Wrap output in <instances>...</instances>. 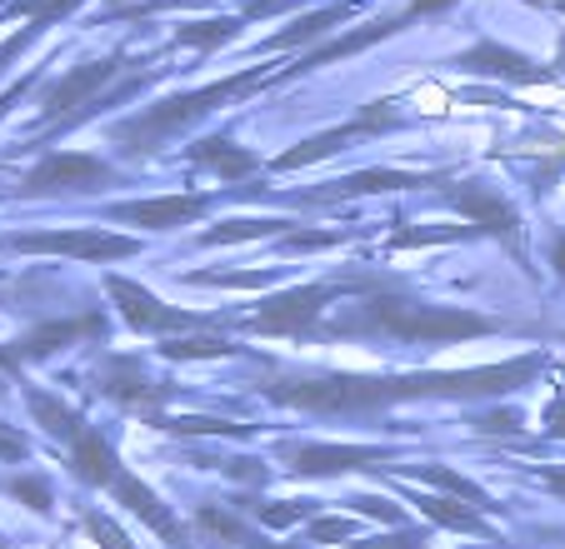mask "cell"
I'll return each instance as SVG.
<instances>
[{
    "label": "cell",
    "mask_w": 565,
    "mask_h": 549,
    "mask_svg": "<svg viewBox=\"0 0 565 549\" xmlns=\"http://www.w3.org/2000/svg\"><path fill=\"white\" fill-rule=\"evenodd\" d=\"M296 230V220H286V215H235V220H221L211 225V230L195 235V245L201 250H215V245H246V240H266V235H286Z\"/></svg>",
    "instance_id": "cell-25"
},
{
    "label": "cell",
    "mask_w": 565,
    "mask_h": 549,
    "mask_svg": "<svg viewBox=\"0 0 565 549\" xmlns=\"http://www.w3.org/2000/svg\"><path fill=\"white\" fill-rule=\"evenodd\" d=\"M280 465L296 480H341L355 470H385L401 465V444H335V440H306V444H286Z\"/></svg>",
    "instance_id": "cell-14"
},
{
    "label": "cell",
    "mask_w": 565,
    "mask_h": 549,
    "mask_svg": "<svg viewBox=\"0 0 565 549\" xmlns=\"http://www.w3.org/2000/svg\"><path fill=\"white\" fill-rule=\"evenodd\" d=\"M541 424H545V434H551V440H565V395H555V400L545 405Z\"/></svg>",
    "instance_id": "cell-45"
},
{
    "label": "cell",
    "mask_w": 565,
    "mask_h": 549,
    "mask_svg": "<svg viewBox=\"0 0 565 549\" xmlns=\"http://www.w3.org/2000/svg\"><path fill=\"white\" fill-rule=\"evenodd\" d=\"M106 6H120V0H106Z\"/></svg>",
    "instance_id": "cell-56"
},
{
    "label": "cell",
    "mask_w": 565,
    "mask_h": 549,
    "mask_svg": "<svg viewBox=\"0 0 565 549\" xmlns=\"http://www.w3.org/2000/svg\"><path fill=\"white\" fill-rule=\"evenodd\" d=\"M106 295L116 300L120 320H126L136 335L171 340V335H181V330L221 325V315H211V310H181V305H171V300H160L156 290H146L140 280H130V274H106Z\"/></svg>",
    "instance_id": "cell-13"
},
{
    "label": "cell",
    "mask_w": 565,
    "mask_h": 549,
    "mask_svg": "<svg viewBox=\"0 0 565 549\" xmlns=\"http://www.w3.org/2000/svg\"><path fill=\"white\" fill-rule=\"evenodd\" d=\"M276 75H280V65L250 61V65H241V71L215 75V80H205V85L175 90V96H160V100H150V106L130 110L126 120H116V126H110V146H116L120 160H150V155H160V150L171 146L175 136H185V130H195L201 120H211L215 110L241 106V100L270 90Z\"/></svg>",
    "instance_id": "cell-3"
},
{
    "label": "cell",
    "mask_w": 565,
    "mask_h": 549,
    "mask_svg": "<svg viewBox=\"0 0 565 549\" xmlns=\"http://www.w3.org/2000/svg\"><path fill=\"white\" fill-rule=\"evenodd\" d=\"M276 280V270H250V274H211V270H201V274H185V286H225V290H260V286H270Z\"/></svg>",
    "instance_id": "cell-38"
},
{
    "label": "cell",
    "mask_w": 565,
    "mask_h": 549,
    "mask_svg": "<svg viewBox=\"0 0 565 549\" xmlns=\"http://www.w3.org/2000/svg\"><path fill=\"white\" fill-rule=\"evenodd\" d=\"M215 0H120V6H100L90 15V25H130L146 21V15H175V11H211Z\"/></svg>",
    "instance_id": "cell-27"
},
{
    "label": "cell",
    "mask_w": 565,
    "mask_h": 549,
    "mask_svg": "<svg viewBox=\"0 0 565 549\" xmlns=\"http://www.w3.org/2000/svg\"><path fill=\"white\" fill-rule=\"evenodd\" d=\"M561 345H565V340H561Z\"/></svg>",
    "instance_id": "cell-58"
},
{
    "label": "cell",
    "mask_w": 565,
    "mask_h": 549,
    "mask_svg": "<svg viewBox=\"0 0 565 549\" xmlns=\"http://www.w3.org/2000/svg\"><path fill=\"white\" fill-rule=\"evenodd\" d=\"M110 335V315L106 310H86V315H61V320H41V325L21 330L15 340L0 345V370H21V365H45L71 345H96Z\"/></svg>",
    "instance_id": "cell-10"
},
{
    "label": "cell",
    "mask_w": 565,
    "mask_h": 549,
    "mask_svg": "<svg viewBox=\"0 0 565 549\" xmlns=\"http://www.w3.org/2000/svg\"><path fill=\"white\" fill-rule=\"evenodd\" d=\"M426 185H446V175H436V170H395V165H375V170H355V175L320 180L316 191H290V195H286V205H345V201H361V195L426 191Z\"/></svg>",
    "instance_id": "cell-16"
},
{
    "label": "cell",
    "mask_w": 565,
    "mask_h": 549,
    "mask_svg": "<svg viewBox=\"0 0 565 549\" xmlns=\"http://www.w3.org/2000/svg\"><path fill=\"white\" fill-rule=\"evenodd\" d=\"M41 80H45V65H31V71L21 75V80H11V85H6V90H0V120L11 116V110H15V100H25V96H31V90H35V85H41Z\"/></svg>",
    "instance_id": "cell-40"
},
{
    "label": "cell",
    "mask_w": 565,
    "mask_h": 549,
    "mask_svg": "<svg viewBox=\"0 0 565 549\" xmlns=\"http://www.w3.org/2000/svg\"><path fill=\"white\" fill-rule=\"evenodd\" d=\"M86 0H0V21H41V25H61L81 11Z\"/></svg>",
    "instance_id": "cell-29"
},
{
    "label": "cell",
    "mask_w": 565,
    "mask_h": 549,
    "mask_svg": "<svg viewBox=\"0 0 565 549\" xmlns=\"http://www.w3.org/2000/svg\"><path fill=\"white\" fill-rule=\"evenodd\" d=\"M21 395H25V405H31V415H35V424H41L51 440H61V444H71L75 434L86 430V415L75 410V405H65L61 395H51V390H35V385H21Z\"/></svg>",
    "instance_id": "cell-26"
},
{
    "label": "cell",
    "mask_w": 565,
    "mask_h": 549,
    "mask_svg": "<svg viewBox=\"0 0 565 549\" xmlns=\"http://www.w3.org/2000/svg\"><path fill=\"white\" fill-rule=\"evenodd\" d=\"M521 6H535V11H541V6H555V0H521Z\"/></svg>",
    "instance_id": "cell-53"
},
{
    "label": "cell",
    "mask_w": 565,
    "mask_h": 549,
    "mask_svg": "<svg viewBox=\"0 0 565 549\" xmlns=\"http://www.w3.org/2000/svg\"><path fill=\"white\" fill-rule=\"evenodd\" d=\"M160 355L166 359H225V355H241V345L221 335H195V340H160Z\"/></svg>",
    "instance_id": "cell-32"
},
{
    "label": "cell",
    "mask_w": 565,
    "mask_h": 549,
    "mask_svg": "<svg viewBox=\"0 0 565 549\" xmlns=\"http://www.w3.org/2000/svg\"><path fill=\"white\" fill-rule=\"evenodd\" d=\"M440 205L456 211L460 220L470 225L476 235L486 240H501L515 260H525V220H521V205L495 185V180H480V175H466L456 180L450 191H440Z\"/></svg>",
    "instance_id": "cell-9"
},
{
    "label": "cell",
    "mask_w": 565,
    "mask_h": 549,
    "mask_svg": "<svg viewBox=\"0 0 565 549\" xmlns=\"http://www.w3.org/2000/svg\"><path fill=\"white\" fill-rule=\"evenodd\" d=\"M250 31V21L241 11H225V15H195V21L175 25L171 35V51H195V55H215L225 51L231 41H241V35Z\"/></svg>",
    "instance_id": "cell-22"
},
{
    "label": "cell",
    "mask_w": 565,
    "mask_h": 549,
    "mask_svg": "<svg viewBox=\"0 0 565 549\" xmlns=\"http://www.w3.org/2000/svg\"><path fill=\"white\" fill-rule=\"evenodd\" d=\"M555 11H561V15H565V0H555Z\"/></svg>",
    "instance_id": "cell-54"
},
{
    "label": "cell",
    "mask_w": 565,
    "mask_h": 549,
    "mask_svg": "<svg viewBox=\"0 0 565 549\" xmlns=\"http://www.w3.org/2000/svg\"><path fill=\"white\" fill-rule=\"evenodd\" d=\"M156 430H171V434H225V440H241V434H256V424H231V420H215V415H160L150 420Z\"/></svg>",
    "instance_id": "cell-30"
},
{
    "label": "cell",
    "mask_w": 565,
    "mask_h": 549,
    "mask_svg": "<svg viewBox=\"0 0 565 549\" xmlns=\"http://www.w3.org/2000/svg\"><path fill=\"white\" fill-rule=\"evenodd\" d=\"M0 549H11V545H6V535H0Z\"/></svg>",
    "instance_id": "cell-55"
},
{
    "label": "cell",
    "mask_w": 565,
    "mask_h": 549,
    "mask_svg": "<svg viewBox=\"0 0 565 549\" xmlns=\"http://www.w3.org/2000/svg\"><path fill=\"white\" fill-rule=\"evenodd\" d=\"M300 0H241L235 11L246 15L250 25H260V21H270V15H286V11H296Z\"/></svg>",
    "instance_id": "cell-44"
},
{
    "label": "cell",
    "mask_w": 565,
    "mask_h": 549,
    "mask_svg": "<svg viewBox=\"0 0 565 549\" xmlns=\"http://www.w3.org/2000/svg\"><path fill=\"white\" fill-rule=\"evenodd\" d=\"M146 65H150V61H146ZM130 71H140V61H130L126 51H110V55L81 61V65H71L65 75H55V80L45 85L41 110H35V136H41V140L61 136V130L71 126L75 116H81V110L96 106V100L106 96L110 85H120Z\"/></svg>",
    "instance_id": "cell-6"
},
{
    "label": "cell",
    "mask_w": 565,
    "mask_h": 549,
    "mask_svg": "<svg viewBox=\"0 0 565 549\" xmlns=\"http://www.w3.org/2000/svg\"><path fill=\"white\" fill-rule=\"evenodd\" d=\"M65 465H71V475L81 480V485L106 489L120 509H130L150 535H160L171 549H191V529L181 525V515H175L140 475H130V465L116 454V444H110V434L100 430V424H86V430L65 444Z\"/></svg>",
    "instance_id": "cell-4"
},
{
    "label": "cell",
    "mask_w": 565,
    "mask_h": 549,
    "mask_svg": "<svg viewBox=\"0 0 565 549\" xmlns=\"http://www.w3.org/2000/svg\"><path fill=\"white\" fill-rule=\"evenodd\" d=\"M86 535L96 539L100 549H136V545H130V535L106 515V509H90V515H86Z\"/></svg>",
    "instance_id": "cell-39"
},
{
    "label": "cell",
    "mask_w": 565,
    "mask_h": 549,
    "mask_svg": "<svg viewBox=\"0 0 565 549\" xmlns=\"http://www.w3.org/2000/svg\"><path fill=\"white\" fill-rule=\"evenodd\" d=\"M45 35H51V25H41V21H25L21 31H11V35H6V41H0V75L11 71L15 61H25V55H31L35 45L45 41Z\"/></svg>",
    "instance_id": "cell-35"
},
{
    "label": "cell",
    "mask_w": 565,
    "mask_h": 549,
    "mask_svg": "<svg viewBox=\"0 0 565 549\" xmlns=\"http://www.w3.org/2000/svg\"><path fill=\"white\" fill-rule=\"evenodd\" d=\"M185 160H191L195 170H205V175H215L221 185H241V180H250L266 160L256 155L250 146H241V140H231L221 130V136H201L185 146Z\"/></svg>",
    "instance_id": "cell-20"
},
{
    "label": "cell",
    "mask_w": 565,
    "mask_h": 549,
    "mask_svg": "<svg viewBox=\"0 0 565 549\" xmlns=\"http://www.w3.org/2000/svg\"><path fill=\"white\" fill-rule=\"evenodd\" d=\"M551 274H555V280H561V286H565V225L551 235Z\"/></svg>",
    "instance_id": "cell-47"
},
{
    "label": "cell",
    "mask_w": 565,
    "mask_h": 549,
    "mask_svg": "<svg viewBox=\"0 0 565 549\" xmlns=\"http://www.w3.org/2000/svg\"><path fill=\"white\" fill-rule=\"evenodd\" d=\"M215 205H221V195H201V191L146 195V201H116V205H106V220L136 225V230H150V235H166V230H181V225L205 220Z\"/></svg>",
    "instance_id": "cell-19"
},
{
    "label": "cell",
    "mask_w": 565,
    "mask_h": 549,
    "mask_svg": "<svg viewBox=\"0 0 565 549\" xmlns=\"http://www.w3.org/2000/svg\"><path fill=\"white\" fill-rule=\"evenodd\" d=\"M371 6H381V0H326V6H316V11H300L296 21H286L280 31L260 35L256 45H246V61H270V55H306L316 51L320 41H331V35H341V25L361 21Z\"/></svg>",
    "instance_id": "cell-15"
},
{
    "label": "cell",
    "mask_w": 565,
    "mask_h": 549,
    "mask_svg": "<svg viewBox=\"0 0 565 549\" xmlns=\"http://www.w3.org/2000/svg\"><path fill=\"white\" fill-rule=\"evenodd\" d=\"M0 250H6V240H0Z\"/></svg>",
    "instance_id": "cell-57"
},
{
    "label": "cell",
    "mask_w": 565,
    "mask_h": 549,
    "mask_svg": "<svg viewBox=\"0 0 565 549\" xmlns=\"http://www.w3.org/2000/svg\"><path fill=\"white\" fill-rule=\"evenodd\" d=\"M545 370V349L501 365H470V370H411V375H355V370H316V375H276L260 380V395L280 410L326 415V420H355L381 415L411 400H501Z\"/></svg>",
    "instance_id": "cell-1"
},
{
    "label": "cell",
    "mask_w": 565,
    "mask_h": 549,
    "mask_svg": "<svg viewBox=\"0 0 565 549\" xmlns=\"http://www.w3.org/2000/svg\"><path fill=\"white\" fill-rule=\"evenodd\" d=\"M0 489H6L11 499H21V505L31 509V515H51V509H55V489H51V480H45L41 470H25V475H11Z\"/></svg>",
    "instance_id": "cell-31"
},
{
    "label": "cell",
    "mask_w": 565,
    "mask_h": 549,
    "mask_svg": "<svg viewBox=\"0 0 565 549\" xmlns=\"http://www.w3.org/2000/svg\"><path fill=\"white\" fill-rule=\"evenodd\" d=\"M430 525H395L391 535H361L351 549H426Z\"/></svg>",
    "instance_id": "cell-36"
},
{
    "label": "cell",
    "mask_w": 565,
    "mask_h": 549,
    "mask_svg": "<svg viewBox=\"0 0 565 549\" xmlns=\"http://www.w3.org/2000/svg\"><path fill=\"white\" fill-rule=\"evenodd\" d=\"M6 250L106 265V260H130V255H140V240L136 235L100 230V225H65V230H15V235H6Z\"/></svg>",
    "instance_id": "cell-11"
},
{
    "label": "cell",
    "mask_w": 565,
    "mask_h": 549,
    "mask_svg": "<svg viewBox=\"0 0 565 549\" xmlns=\"http://www.w3.org/2000/svg\"><path fill=\"white\" fill-rule=\"evenodd\" d=\"M505 320L470 305H430L420 295L391 290L375 280L355 305H345L335 320L320 325V340H391V345H466L480 335H501Z\"/></svg>",
    "instance_id": "cell-2"
},
{
    "label": "cell",
    "mask_w": 565,
    "mask_h": 549,
    "mask_svg": "<svg viewBox=\"0 0 565 549\" xmlns=\"http://www.w3.org/2000/svg\"><path fill=\"white\" fill-rule=\"evenodd\" d=\"M470 424H476L480 434H515L525 424V415H515V410H486V415H470Z\"/></svg>",
    "instance_id": "cell-41"
},
{
    "label": "cell",
    "mask_w": 565,
    "mask_h": 549,
    "mask_svg": "<svg viewBox=\"0 0 565 549\" xmlns=\"http://www.w3.org/2000/svg\"><path fill=\"white\" fill-rule=\"evenodd\" d=\"M466 549H521V545H505V539H495V545H466Z\"/></svg>",
    "instance_id": "cell-51"
},
{
    "label": "cell",
    "mask_w": 565,
    "mask_h": 549,
    "mask_svg": "<svg viewBox=\"0 0 565 549\" xmlns=\"http://www.w3.org/2000/svg\"><path fill=\"white\" fill-rule=\"evenodd\" d=\"M21 460H31V434L0 424V465H21Z\"/></svg>",
    "instance_id": "cell-42"
},
{
    "label": "cell",
    "mask_w": 565,
    "mask_h": 549,
    "mask_svg": "<svg viewBox=\"0 0 565 549\" xmlns=\"http://www.w3.org/2000/svg\"><path fill=\"white\" fill-rule=\"evenodd\" d=\"M90 380H96V395L116 400L120 410H130V415H146V420H160L166 400L175 395L171 385H160L156 375H146V365H140L136 355H106Z\"/></svg>",
    "instance_id": "cell-18"
},
{
    "label": "cell",
    "mask_w": 565,
    "mask_h": 549,
    "mask_svg": "<svg viewBox=\"0 0 565 549\" xmlns=\"http://www.w3.org/2000/svg\"><path fill=\"white\" fill-rule=\"evenodd\" d=\"M446 240H476L470 225H436V230H406L395 225L391 230V250H411V245H446Z\"/></svg>",
    "instance_id": "cell-34"
},
{
    "label": "cell",
    "mask_w": 565,
    "mask_h": 549,
    "mask_svg": "<svg viewBox=\"0 0 565 549\" xmlns=\"http://www.w3.org/2000/svg\"><path fill=\"white\" fill-rule=\"evenodd\" d=\"M375 280H306V286H290L280 295H266L246 320L241 330L250 335H270V340H320V325H326V310H335V300H351V295H365Z\"/></svg>",
    "instance_id": "cell-5"
},
{
    "label": "cell",
    "mask_w": 565,
    "mask_h": 549,
    "mask_svg": "<svg viewBox=\"0 0 565 549\" xmlns=\"http://www.w3.org/2000/svg\"><path fill=\"white\" fill-rule=\"evenodd\" d=\"M555 71H561V75H565V41H561V45H555Z\"/></svg>",
    "instance_id": "cell-52"
},
{
    "label": "cell",
    "mask_w": 565,
    "mask_h": 549,
    "mask_svg": "<svg viewBox=\"0 0 565 549\" xmlns=\"http://www.w3.org/2000/svg\"><path fill=\"white\" fill-rule=\"evenodd\" d=\"M411 126H416V116L406 110V100H401V96H381V100H365V106L355 110L351 120H341V126L316 130V136H306L300 146L280 150V155L266 160V165L276 170V175H296V170L316 165V160L341 155V150L355 146V140H381V136H391V130H411Z\"/></svg>",
    "instance_id": "cell-7"
},
{
    "label": "cell",
    "mask_w": 565,
    "mask_h": 549,
    "mask_svg": "<svg viewBox=\"0 0 565 549\" xmlns=\"http://www.w3.org/2000/svg\"><path fill=\"white\" fill-rule=\"evenodd\" d=\"M395 475L420 480V485H430L436 495H456V499H466V505H476L480 515H505V505L491 495V489H480L476 480H466L460 470H450V465H395Z\"/></svg>",
    "instance_id": "cell-23"
},
{
    "label": "cell",
    "mask_w": 565,
    "mask_h": 549,
    "mask_svg": "<svg viewBox=\"0 0 565 549\" xmlns=\"http://www.w3.org/2000/svg\"><path fill=\"white\" fill-rule=\"evenodd\" d=\"M260 549H306V545H286V539H270L266 535V539H260Z\"/></svg>",
    "instance_id": "cell-50"
},
{
    "label": "cell",
    "mask_w": 565,
    "mask_h": 549,
    "mask_svg": "<svg viewBox=\"0 0 565 549\" xmlns=\"http://www.w3.org/2000/svg\"><path fill=\"white\" fill-rule=\"evenodd\" d=\"M535 475H541V485L551 489V495H561V499H565V465H541Z\"/></svg>",
    "instance_id": "cell-48"
},
{
    "label": "cell",
    "mask_w": 565,
    "mask_h": 549,
    "mask_svg": "<svg viewBox=\"0 0 565 549\" xmlns=\"http://www.w3.org/2000/svg\"><path fill=\"white\" fill-rule=\"evenodd\" d=\"M406 505H416L420 515L430 519V529H450V535H470V539H486V545H495V539H501V529H495L491 519L480 515L476 505H466V499H456V495H406Z\"/></svg>",
    "instance_id": "cell-21"
},
{
    "label": "cell",
    "mask_w": 565,
    "mask_h": 549,
    "mask_svg": "<svg viewBox=\"0 0 565 549\" xmlns=\"http://www.w3.org/2000/svg\"><path fill=\"white\" fill-rule=\"evenodd\" d=\"M225 475H231V480H250V485H260V480H266V470H260V460H231V465H225Z\"/></svg>",
    "instance_id": "cell-46"
},
{
    "label": "cell",
    "mask_w": 565,
    "mask_h": 549,
    "mask_svg": "<svg viewBox=\"0 0 565 549\" xmlns=\"http://www.w3.org/2000/svg\"><path fill=\"white\" fill-rule=\"evenodd\" d=\"M195 529H201L205 539H215V545H235V549H260V539H266V529L256 525L250 515H241V505H201L195 509Z\"/></svg>",
    "instance_id": "cell-24"
},
{
    "label": "cell",
    "mask_w": 565,
    "mask_h": 549,
    "mask_svg": "<svg viewBox=\"0 0 565 549\" xmlns=\"http://www.w3.org/2000/svg\"><path fill=\"white\" fill-rule=\"evenodd\" d=\"M331 245H341V235H331V230H290L286 240H280V250L296 255V250H331Z\"/></svg>",
    "instance_id": "cell-43"
},
{
    "label": "cell",
    "mask_w": 565,
    "mask_h": 549,
    "mask_svg": "<svg viewBox=\"0 0 565 549\" xmlns=\"http://www.w3.org/2000/svg\"><path fill=\"white\" fill-rule=\"evenodd\" d=\"M341 509L345 515L381 519V525H406V509L391 505V499H381V495H351V499H341Z\"/></svg>",
    "instance_id": "cell-37"
},
{
    "label": "cell",
    "mask_w": 565,
    "mask_h": 549,
    "mask_svg": "<svg viewBox=\"0 0 565 549\" xmlns=\"http://www.w3.org/2000/svg\"><path fill=\"white\" fill-rule=\"evenodd\" d=\"M55 549H61V545H55Z\"/></svg>",
    "instance_id": "cell-59"
},
{
    "label": "cell",
    "mask_w": 565,
    "mask_h": 549,
    "mask_svg": "<svg viewBox=\"0 0 565 549\" xmlns=\"http://www.w3.org/2000/svg\"><path fill=\"white\" fill-rule=\"evenodd\" d=\"M411 25H420V11L416 6H401V11H391V15H371L365 25H351V31H341V35H331V41H320L316 51H306V55H296V65H280V75H276V85L270 90H280V85H290V80H300V75H316V71H326V65H335V61H351V55H365V51H375L381 41H391V35H406Z\"/></svg>",
    "instance_id": "cell-12"
},
{
    "label": "cell",
    "mask_w": 565,
    "mask_h": 549,
    "mask_svg": "<svg viewBox=\"0 0 565 549\" xmlns=\"http://www.w3.org/2000/svg\"><path fill=\"white\" fill-rule=\"evenodd\" d=\"M411 6H416V11H420V21H436V15L456 11L460 0H411Z\"/></svg>",
    "instance_id": "cell-49"
},
{
    "label": "cell",
    "mask_w": 565,
    "mask_h": 549,
    "mask_svg": "<svg viewBox=\"0 0 565 549\" xmlns=\"http://www.w3.org/2000/svg\"><path fill=\"white\" fill-rule=\"evenodd\" d=\"M110 185H126L120 160H106L96 150H51L15 180V195L21 201H61V195H100Z\"/></svg>",
    "instance_id": "cell-8"
},
{
    "label": "cell",
    "mask_w": 565,
    "mask_h": 549,
    "mask_svg": "<svg viewBox=\"0 0 565 549\" xmlns=\"http://www.w3.org/2000/svg\"><path fill=\"white\" fill-rule=\"evenodd\" d=\"M361 539V525H355V515H316L306 525V545H355Z\"/></svg>",
    "instance_id": "cell-33"
},
{
    "label": "cell",
    "mask_w": 565,
    "mask_h": 549,
    "mask_svg": "<svg viewBox=\"0 0 565 549\" xmlns=\"http://www.w3.org/2000/svg\"><path fill=\"white\" fill-rule=\"evenodd\" d=\"M246 515L260 529H290V525H310L320 515V505H310V499H246Z\"/></svg>",
    "instance_id": "cell-28"
},
{
    "label": "cell",
    "mask_w": 565,
    "mask_h": 549,
    "mask_svg": "<svg viewBox=\"0 0 565 549\" xmlns=\"http://www.w3.org/2000/svg\"><path fill=\"white\" fill-rule=\"evenodd\" d=\"M450 71L480 75V80H495V85H555V80H561V71H555V65L535 61V55L515 51V45L495 41V35H480L476 45L456 51V55H450Z\"/></svg>",
    "instance_id": "cell-17"
}]
</instances>
